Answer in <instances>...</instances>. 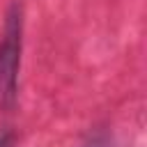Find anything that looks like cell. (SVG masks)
<instances>
[{
  "label": "cell",
  "mask_w": 147,
  "mask_h": 147,
  "mask_svg": "<svg viewBox=\"0 0 147 147\" xmlns=\"http://www.w3.org/2000/svg\"><path fill=\"white\" fill-rule=\"evenodd\" d=\"M21 44H23V14L18 5H11L0 34V103L5 106H11L16 99Z\"/></svg>",
  "instance_id": "cell-1"
},
{
  "label": "cell",
  "mask_w": 147,
  "mask_h": 147,
  "mask_svg": "<svg viewBox=\"0 0 147 147\" xmlns=\"http://www.w3.org/2000/svg\"><path fill=\"white\" fill-rule=\"evenodd\" d=\"M11 145V136L9 133H0V147H9Z\"/></svg>",
  "instance_id": "cell-3"
},
{
  "label": "cell",
  "mask_w": 147,
  "mask_h": 147,
  "mask_svg": "<svg viewBox=\"0 0 147 147\" xmlns=\"http://www.w3.org/2000/svg\"><path fill=\"white\" fill-rule=\"evenodd\" d=\"M85 147H110V142H108V140L96 138V140H92V142H90V145H85Z\"/></svg>",
  "instance_id": "cell-2"
}]
</instances>
